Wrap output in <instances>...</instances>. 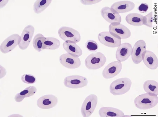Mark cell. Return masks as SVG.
Instances as JSON below:
<instances>
[{
	"mask_svg": "<svg viewBox=\"0 0 158 117\" xmlns=\"http://www.w3.org/2000/svg\"><path fill=\"white\" fill-rule=\"evenodd\" d=\"M122 68L121 62L114 61L104 68L102 72L103 77L106 79L113 78L121 72Z\"/></svg>",
	"mask_w": 158,
	"mask_h": 117,
	"instance_id": "12",
	"label": "cell"
},
{
	"mask_svg": "<svg viewBox=\"0 0 158 117\" xmlns=\"http://www.w3.org/2000/svg\"><path fill=\"white\" fill-rule=\"evenodd\" d=\"M85 46L87 49L90 52H96L98 49V45L95 41L91 40H88L85 44Z\"/></svg>",
	"mask_w": 158,
	"mask_h": 117,
	"instance_id": "29",
	"label": "cell"
},
{
	"mask_svg": "<svg viewBox=\"0 0 158 117\" xmlns=\"http://www.w3.org/2000/svg\"><path fill=\"white\" fill-rule=\"evenodd\" d=\"M135 7L133 2L129 1H123L114 2L110 7L111 11L115 13H126L131 11Z\"/></svg>",
	"mask_w": 158,
	"mask_h": 117,
	"instance_id": "15",
	"label": "cell"
},
{
	"mask_svg": "<svg viewBox=\"0 0 158 117\" xmlns=\"http://www.w3.org/2000/svg\"><path fill=\"white\" fill-rule=\"evenodd\" d=\"M109 32L114 37L119 39H125L131 37V30L121 23L111 24L109 26Z\"/></svg>",
	"mask_w": 158,
	"mask_h": 117,
	"instance_id": "6",
	"label": "cell"
},
{
	"mask_svg": "<svg viewBox=\"0 0 158 117\" xmlns=\"http://www.w3.org/2000/svg\"><path fill=\"white\" fill-rule=\"evenodd\" d=\"M88 80L85 77L81 75H72L65 77L64 84L66 87L71 89H78L88 85Z\"/></svg>",
	"mask_w": 158,
	"mask_h": 117,
	"instance_id": "7",
	"label": "cell"
},
{
	"mask_svg": "<svg viewBox=\"0 0 158 117\" xmlns=\"http://www.w3.org/2000/svg\"><path fill=\"white\" fill-rule=\"evenodd\" d=\"M143 25L150 28H152L154 22L153 12L152 11L143 17L142 20Z\"/></svg>",
	"mask_w": 158,
	"mask_h": 117,
	"instance_id": "27",
	"label": "cell"
},
{
	"mask_svg": "<svg viewBox=\"0 0 158 117\" xmlns=\"http://www.w3.org/2000/svg\"><path fill=\"white\" fill-rule=\"evenodd\" d=\"M60 41L54 37H45L44 42V50H54L59 49Z\"/></svg>",
	"mask_w": 158,
	"mask_h": 117,
	"instance_id": "24",
	"label": "cell"
},
{
	"mask_svg": "<svg viewBox=\"0 0 158 117\" xmlns=\"http://www.w3.org/2000/svg\"><path fill=\"white\" fill-rule=\"evenodd\" d=\"M148 9V5L145 3H142L138 7V10L139 12L142 13L147 12Z\"/></svg>",
	"mask_w": 158,
	"mask_h": 117,
	"instance_id": "30",
	"label": "cell"
},
{
	"mask_svg": "<svg viewBox=\"0 0 158 117\" xmlns=\"http://www.w3.org/2000/svg\"><path fill=\"white\" fill-rule=\"evenodd\" d=\"M98 103V96L94 94H91L86 97L81 108V113L82 116L89 117L91 116L95 111Z\"/></svg>",
	"mask_w": 158,
	"mask_h": 117,
	"instance_id": "4",
	"label": "cell"
},
{
	"mask_svg": "<svg viewBox=\"0 0 158 117\" xmlns=\"http://www.w3.org/2000/svg\"><path fill=\"white\" fill-rule=\"evenodd\" d=\"M37 89L34 86H30L25 88L15 95L14 99L17 103L21 102L25 98L31 97L37 92Z\"/></svg>",
	"mask_w": 158,
	"mask_h": 117,
	"instance_id": "21",
	"label": "cell"
},
{
	"mask_svg": "<svg viewBox=\"0 0 158 117\" xmlns=\"http://www.w3.org/2000/svg\"><path fill=\"white\" fill-rule=\"evenodd\" d=\"M144 90L146 93L153 96L158 95V83L154 80H148L143 84Z\"/></svg>",
	"mask_w": 158,
	"mask_h": 117,
	"instance_id": "23",
	"label": "cell"
},
{
	"mask_svg": "<svg viewBox=\"0 0 158 117\" xmlns=\"http://www.w3.org/2000/svg\"><path fill=\"white\" fill-rule=\"evenodd\" d=\"M100 0H94V1H88V0H82L81 1V3L84 5H92L96 4L101 2Z\"/></svg>",
	"mask_w": 158,
	"mask_h": 117,
	"instance_id": "31",
	"label": "cell"
},
{
	"mask_svg": "<svg viewBox=\"0 0 158 117\" xmlns=\"http://www.w3.org/2000/svg\"><path fill=\"white\" fill-rule=\"evenodd\" d=\"M144 16L136 13H131L127 15L126 17V21L132 26H141L143 25L142 20Z\"/></svg>",
	"mask_w": 158,
	"mask_h": 117,
	"instance_id": "22",
	"label": "cell"
},
{
	"mask_svg": "<svg viewBox=\"0 0 158 117\" xmlns=\"http://www.w3.org/2000/svg\"><path fill=\"white\" fill-rule=\"evenodd\" d=\"M52 1V0H37L33 6V10L35 13H41L50 6Z\"/></svg>",
	"mask_w": 158,
	"mask_h": 117,
	"instance_id": "25",
	"label": "cell"
},
{
	"mask_svg": "<svg viewBox=\"0 0 158 117\" xmlns=\"http://www.w3.org/2000/svg\"><path fill=\"white\" fill-rule=\"evenodd\" d=\"M132 83L131 80L128 78L118 79L111 83L110 91L114 96L124 95L130 90Z\"/></svg>",
	"mask_w": 158,
	"mask_h": 117,
	"instance_id": "1",
	"label": "cell"
},
{
	"mask_svg": "<svg viewBox=\"0 0 158 117\" xmlns=\"http://www.w3.org/2000/svg\"><path fill=\"white\" fill-rule=\"evenodd\" d=\"M101 16L109 23H121L122 18L121 15L111 11L110 7L106 6L101 10Z\"/></svg>",
	"mask_w": 158,
	"mask_h": 117,
	"instance_id": "17",
	"label": "cell"
},
{
	"mask_svg": "<svg viewBox=\"0 0 158 117\" xmlns=\"http://www.w3.org/2000/svg\"><path fill=\"white\" fill-rule=\"evenodd\" d=\"M21 80L23 83L27 84H32L36 82V78L31 75L25 74L22 75Z\"/></svg>",
	"mask_w": 158,
	"mask_h": 117,
	"instance_id": "28",
	"label": "cell"
},
{
	"mask_svg": "<svg viewBox=\"0 0 158 117\" xmlns=\"http://www.w3.org/2000/svg\"><path fill=\"white\" fill-rule=\"evenodd\" d=\"M134 103L137 108L141 110H148L157 105L158 97L150 95L147 93L142 94L135 99Z\"/></svg>",
	"mask_w": 158,
	"mask_h": 117,
	"instance_id": "2",
	"label": "cell"
},
{
	"mask_svg": "<svg viewBox=\"0 0 158 117\" xmlns=\"http://www.w3.org/2000/svg\"><path fill=\"white\" fill-rule=\"evenodd\" d=\"M101 117H124V114L119 109L111 107L101 108L98 111Z\"/></svg>",
	"mask_w": 158,
	"mask_h": 117,
	"instance_id": "20",
	"label": "cell"
},
{
	"mask_svg": "<svg viewBox=\"0 0 158 117\" xmlns=\"http://www.w3.org/2000/svg\"><path fill=\"white\" fill-rule=\"evenodd\" d=\"M60 62L64 67L71 69L78 68L81 65V61L79 57H74L68 53L60 56Z\"/></svg>",
	"mask_w": 158,
	"mask_h": 117,
	"instance_id": "13",
	"label": "cell"
},
{
	"mask_svg": "<svg viewBox=\"0 0 158 117\" xmlns=\"http://www.w3.org/2000/svg\"><path fill=\"white\" fill-rule=\"evenodd\" d=\"M146 49V43L144 40H139L135 43L131 54L132 60L135 64H139L142 62Z\"/></svg>",
	"mask_w": 158,
	"mask_h": 117,
	"instance_id": "9",
	"label": "cell"
},
{
	"mask_svg": "<svg viewBox=\"0 0 158 117\" xmlns=\"http://www.w3.org/2000/svg\"><path fill=\"white\" fill-rule=\"evenodd\" d=\"M63 47L67 53L74 57H79L82 55V50L76 43L73 42L66 41L63 43Z\"/></svg>",
	"mask_w": 158,
	"mask_h": 117,
	"instance_id": "19",
	"label": "cell"
},
{
	"mask_svg": "<svg viewBox=\"0 0 158 117\" xmlns=\"http://www.w3.org/2000/svg\"><path fill=\"white\" fill-rule=\"evenodd\" d=\"M20 36L16 34H13L5 39L0 46L1 52L6 54L12 51L21 42Z\"/></svg>",
	"mask_w": 158,
	"mask_h": 117,
	"instance_id": "8",
	"label": "cell"
},
{
	"mask_svg": "<svg viewBox=\"0 0 158 117\" xmlns=\"http://www.w3.org/2000/svg\"><path fill=\"white\" fill-rule=\"evenodd\" d=\"M45 37L41 34L39 33L35 35L33 40V47L35 50L40 52L44 50V42Z\"/></svg>",
	"mask_w": 158,
	"mask_h": 117,
	"instance_id": "26",
	"label": "cell"
},
{
	"mask_svg": "<svg viewBox=\"0 0 158 117\" xmlns=\"http://www.w3.org/2000/svg\"><path fill=\"white\" fill-rule=\"evenodd\" d=\"M58 34L62 40H69L76 43L80 42L81 40L80 33L77 30L67 26H62L58 30Z\"/></svg>",
	"mask_w": 158,
	"mask_h": 117,
	"instance_id": "5",
	"label": "cell"
},
{
	"mask_svg": "<svg viewBox=\"0 0 158 117\" xmlns=\"http://www.w3.org/2000/svg\"><path fill=\"white\" fill-rule=\"evenodd\" d=\"M98 39L102 44L109 47H118L121 44V39L114 37L109 31L99 33Z\"/></svg>",
	"mask_w": 158,
	"mask_h": 117,
	"instance_id": "10",
	"label": "cell"
},
{
	"mask_svg": "<svg viewBox=\"0 0 158 117\" xmlns=\"http://www.w3.org/2000/svg\"><path fill=\"white\" fill-rule=\"evenodd\" d=\"M106 61L105 55L102 53L95 52L91 53L86 57L85 65L89 70H97L103 67Z\"/></svg>",
	"mask_w": 158,
	"mask_h": 117,
	"instance_id": "3",
	"label": "cell"
},
{
	"mask_svg": "<svg viewBox=\"0 0 158 117\" xmlns=\"http://www.w3.org/2000/svg\"><path fill=\"white\" fill-rule=\"evenodd\" d=\"M58 98L52 95H43L38 99L37 106L40 109H48L53 108L57 105Z\"/></svg>",
	"mask_w": 158,
	"mask_h": 117,
	"instance_id": "14",
	"label": "cell"
},
{
	"mask_svg": "<svg viewBox=\"0 0 158 117\" xmlns=\"http://www.w3.org/2000/svg\"><path fill=\"white\" fill-rule=\"evenodd\" d=\"M143 61L146 67L152 70L158 67V59L156 54L151 51L146 50L143 57Z\"/></svg>",
	"mask_w": 158,
	"mask_h": 117,
	"instance_id": "18",
	"label": "cell"
},
{
	"mask_svg": "<svg viewBox=\"0 0 158 117\" xmlns=\"http://www.w3.org/2000/svg\"><path fill=\"white\" fill-rule=\"evenodd\" d=\"M35 29L31 25H27L23 30L20 37L21 42L19 45V49L24 50L28 47L35 33Z\"/></svg>",
	"mask_w": 158,
	"mask_h": 117,
	"instance_id": "11",
	"label": "cell"
},
{
	"mask_svg": "<svg viewBox=\"0 0 158 117\" xmlns=\"http://www.w3.org/2000/svg\"><path fill=\"white\" fill-rule=\"evenodd\" d=\"M132 47L131 45L128 42L122 43L117 49L116 58L118 62H122L128 60L131 55Z\"/></svg>",
	"mask_w": 158,
	"mask_h": 117,
	"instance_id": "16",
	"label": "cell"
}]
</instances>
